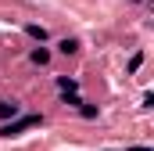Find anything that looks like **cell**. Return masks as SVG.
<instances>
[{
    "instance_id": "1",
    "label": "cell",
    "mask_w": 154,
    "mask_h": 151,
    "mask_svg": "<svg viewBox=\"0 0 154 151\" xmlns=\"http://www.w3.org/2000/svg\"><path fill=\"white\" fill-rule=\"evenodd\" d=\"M39 122H43L39 115H22V119H11V122H4V126H0V137H18V133L32 130V126H39Z\"/></svg>"
},
{
    "instance_id": "2",
    "label": "cell",
    "mask_w": 154,
    "mask_h": 151,
    "mask_svg": "<svg viewBox=\"0 0 154 151\" xmlns=\"http://www.w3.org/2000/svg\"><path fill=\"white\" fill-rule=\"evenodd\" d=\"M14 115H18V104L14 101H4L0 104V119H14Z\"/></svg>"
},
{
    "instance_id": "3",
    "label": "cell",
    "mask_w": 154,
    "mask_h": 151,
    "mask_svg": "<svg viewBox=\"0 0 154 151\" xmlns=\"http://www.w3.org/2000/svg\"><path fill=\"white\" fill-rule=\"evenodd\" d=\"M25 33H29V36H32V40H39V43H43V40H47V29H43V25H29V29H25Z\"/></svg>"
},
{
    "instance_id": "4",
    "label": "cell",
    "mask_w": 154,
    "mask_h": 151,
    "mask_svg": "<svg viewBox=\"0 0 154 151\" xmlns=\"http://www.w3.org/2000/svg\"><path fill=\"white\" fill-rule=\"evenodd\" d=\"M32 61H36V65H47V61H50V54H47L43 47H36V50H32Z\"/></svg>"
},
{
    "instance_id": "5",
    "label": "cell",
    "mask_w": 154,
    "mask_h": 151,
    "mask_svg": "<svg viewBox=\"0 0 154 151\" xmlns=\"http://www.w3.org/2000/svg\"><path fill=\"white\" fill-rule=\"evenodd\" d=\"M75 50H79L75 40H61V54H75Z\"/></svg>"
},
{
    "instance_id": "6",
    "label": "cell",
    "mask_w": 154,
    "mask_h": 151,
    "mask_svg": "<svg viewBox=\"0 0 154 151\" xmlns=\"http://www.w3.org/2000/svg\"><path fill=\"white\" fill-rule=\"evenodd\" d=\"M140 65H143V54H133V61H129V72H136Z\"/></svg>"
},
{
    "instance_id": "7",
    "label": "cell",
    "mask_w": 154,
    "mask_h": 151,
    "mask_svg": "<svg viewBox=\"0 0 154 151\" xmlns=\"http://www.w3.org/2000/svg\"><path fill=\"white\" fill-rule=\"evenodd\" d=\"M129 151H151V148H140V144H136V148H129Z\"/></svg>"
}]
</instances>
